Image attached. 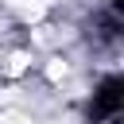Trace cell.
<instances>
[{
	"label": "cell",
	"mask_w": 124,
	"mask_h": 124,
	"mask_svg": "<svg viewBox=\"0 0 124 124\" xmlns=\"http://www.w3.org/2000/svg\"><path fill=\"white\" fill-rule=\"evenodd\" d=\"M4 8L12 16H19L23 23H39L46 16V0H4Z\"/></svg>",
	"instance_id": "cell-1"
},
{
	"label": "cell",
	"mask_w": 124,
	"mask_h": 124,
	"mask_svg": "<svg viewBox=\"0 0 124 124\" xmlns=\"http://www.w3.org/2000/svg\"><path fill=\"white\" fill-rule=\"evenodd\" d=\"M23 70H27V54H12L4 66V74H23Z\"/></svg>",
	"instance_id": "cell-2"
}]
</instances>
